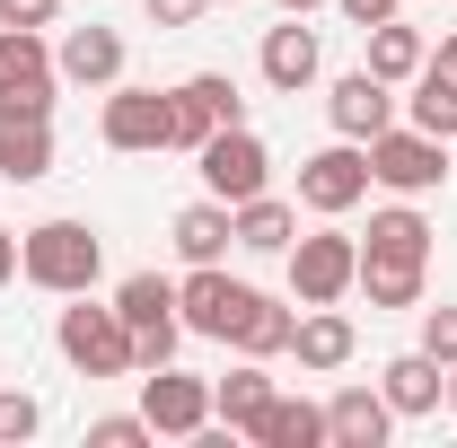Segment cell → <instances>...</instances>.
I'll return each instance as SVG.
<instances>
[{
	"mask_svg": "<svg viewBox=\"0 0 457 448\" xmlns=\"http://www.w3.org/2000/svg\"><path fill=\"white\" fill-rule=\"evenodd\" d=\"M54 343H62V361H71L79 378H132V369H141V361H132V326H123V308H97L88 290H79V308H62Z\"/></svg>",
	"mask_w": 457,
	"mask_h": 448,
	"instance_id": "obj_2",
	"label": "cell"
},
{
	"mask_svg": "<svg viewBox=\"0 0 457 448\" xmlns=\"http://www.w3.org/2000/svg\"><path fill=\"white\" fill-rule=\"evenodd\" d=\"M264 404H273V378H264L255 361H246V369H228L220 387H212V413H220L228 431H255V413H264Z\"/></svg>",
	"mask_w": 457,
	"mask_h": 448,
	"instance_id": "obj_23",
	"label": "cell"
},
{
	"mask_svg": "<svg viewBox=\"0 0 457 448\" xmlns=\"http://www.w3.org/2000/svg\"><path fill=\"white\" fill-rule=\"evenodd\" d=\"M326 114H335V132H343V141H378V132L396 123V88H387V79L361 62V71H343V79H335Z\"/></svg>",
	"mask_w": 457,
	"mask_h": 448,
	"instance_id": "obj_12",
	"label": "cell"
},
{
	"mask_svg": "<svg viewBox=\"0 0 457 448\" xmlns=\"http://www.w3.org/2000/svg\"><path fill=\"white\" fill-rule=\"evenodd\" d=\"M36 422H45L36 395H27V387H0V448H9V440H36Z\"/></svg>",
	"mask_w": 457,
	"mask_h": 448,
	"instance_id": "obj_29",
	"label": "cell"
},
{
	"mask_svg": "<svg viewBox=\"0 0 457 448\" xmlns=\"http://www.w3.org/2000/svg\"><path fill=\"white\" fill-rule=\"evenodd\" d=\"M449 404H457V369H449Z\"/></svg>",
	"mask_w": 457,
	"mask_h": 448,
	"instance_id": "obj_38",
	"label": "cell"
},
{
	"mask_svg": "<svg viewBox=\"0 0 457 448\" xmlns=\"http://www.w3.org/2000/svg\"><path fill=\"white\" fill-rule=\"evenodd\" d=\"M141 9H150V18H159V27H194V18H203V9H212V0H141Z\"/></svg>",
	"mask_w": 457,
	"mask_h": 448,
	"instance_id": "obj_33",
	"label": "cell"
},
{
	"mask_svg": "<svg viewBox=\"0 0 457 448\" xmlns=\"http://www.w3.org/2000/svg\"><path fill=\"white\" fill-rule=\"evenodd\" d=\"M141 413H150L159 440H203L212 431V387L185 378V369H150L141 378Z\"/></svg>",
	"mask_w": 457,
	"mask_h": 448,
	"instance_id": "obj_10",
	"label": "cell"
},
{
	"mask_svg": "<svg viewBox=\"0 0 457 448\" xmlns=\"http://www.w3.org/2000/svg\"><path fill=\"white\" fill-rule=\"evenodd\" d=\"M387 431H396V404L378 387H343L335 404H326V440L335 448H378Z\"/></svg>",
	"mask_w": 457,
	"mask_h": 448,
	"instance_id": "obj_15",
	"label": "cell"
},
{
	"mask_svg": "<svg viewBox=\"0 0 457 448\" xmlns=\"http://www.w3.org/2000/svg\"><path fill=\"white\" fill-rule=\"evenodd\" d=\"M228 212H237V246H255V255H290L299 212H290L282 194H246V203H228Z\"/></svg>",
	"mask_w": 457,
	"mask_h": 448,
	"instance_id": "obj_19",
	"label": "cell"
},
{
	"mask_svg": "<svg viewBox=\"0 0 457 448\" xmlns=\"http://www.w3.org/2000/svg\"><path fill=\"white\" fill-rule=\"evenodd\" d=\"M0 176H9V185L54 176V106H36V97H0Z\"/></svg>",
	"mask_w": 457,
	"mask_h": 448,
	"instance_id": "obj_7",
	"label": "cell"
},
{
	"mask_svg": "<svg viewBox=\"0 0 457 448\" xmlns=\"http://www.w3.org/2000/svg\"><path fill=\"white\" fill-rule=\"evenodd\" d=\"M413 132H431V141H457V79L449 71H431V62H422V88H413Z\"/></svg>",
	"mask_w": 457,
	"mask_h": 448,
	"instance_id": "obj_27",
	"label": "cell"
},
{
	"mask_svg": "<svg viewBox=\"0 0 457 448\" xmlns=\"http://www.w3.org/2000/svg\"><path fill=\"white\" fill-rule=\"evenodd\" d=\"M18 273L36 281V290H54V299H79V290H97V273H106V246H97L88 220H45V228L18 237Z\"/></svg>",
	"mask_w": 457,
	"mask_h": 448,
	"instance_id": "obj_1",
	"label": "cell"
},
{
	"mask_svg": "<svg viewBox=\"0 0 457 448\" xmlns=\"http://www.w3.org/2000/svg\"><path fill=\"white\" fill-rule=\"evenodd\" d=\"M431 71H449V79H457V36H449V45H440V62H431Z\"/></svg>",
	"mask_w": 457,
	"mask_h": 448,
	"instance_id": "obj_36",
	"label": "cell"
},
{
	"mask_svg": "<svg viewBox=\"0 0 457 448\" xmlns=\"http://www.w3.org/2000/svg\"><path fill=\"white\" fill-rule=\"evenodd\" d=\"M168 114H176V141H168V150H203L212 132L246 123V97H237L228 71H194V79H176V88H168Z\"/></svg>",
	"mask_w": 457,
	"mask_h": 448,
	"instance_id": "obj_3",
	"label": "cell"
},
{
	"mask_svg": "<svg viewBox=\"0 0 457 448\" xmlns=\"http://www.w3.org/2000/svg\"><path fill=\"white\" fill-rule=\"evenodd\" d=\"M282 9H299V18H308V9H326V0H282Z\"/></svg>",
	"mask_w": 457,
	"mask_h": 448,
	"instance_id": "obj_37",
	"label": "cell"
},
{
	"mask_svg": "<svg viewBox=\"0 0 457 448\" xmlns=\"http://www.w3.org/2000/svg\"><path fill=\"white\" fill-rule=\"evenodd\" d=\"M0 97H36V106H54V54H45V27H0Z\"/></svg>",
	"mask_w": 457,
	"mask_h": 448,
	"instance_id": "obj_13",
	"label": "cell"
},
{
	"mask_svg": "<svg viewBox=\"0 0 457 448\" xmlns=\"http://www.w3.org/2000/svg\"><path fill=\"white\" fill-rule=\"evenodd\" d=\"M18 273V228H0V281Z\"/></svg>",
	"mask_w": 457,
	"mask_h": 448,
	"instance_id": "obj_35",
	"label": "cell"
},
{
	"mask_svg": "<svg viewBox=\"0 0 457 448\" xmlns=\"http://www.w3.org/2000/svg\"><path fill=\"white\" fill-rule=\"evenodd\" d=\"M422 352L440 369H457V308H422Z\"/></svg>",
	"mask_w": 457,
	"mask_h": 448,
	"instance_id": "obj_31",
	"label": "cell"
},
{
	"mask_svg": "<svg viewBox=\"0 0 457 448\" xmlns=\"http://www.w3.org/2000/svg\"><path fill=\"white\" fill-rule=\"evenodd\" d=\"M255 440H264V448H317V440H326V404L273 387V404L255 413Z\"/></svg>",
	"mask_w": 457,
	"mask_h": 448,
	"instance_id": "obj_20",
	"label": "cell"
},
{
	"mask_svg": "<svg viewBox=\"0 0 457 448\" xmlns=\"http://www.w3.org/2000/svg\"><path fill=\"white\" fill-rule=\"evenodd\" d=\"M62 0H0V27H54Z\"/></svg>",
	"mask_w": 457,
	"mask_h": 448,
	"instance_id": "obj_32",
	"label": "cell"
},
{
	"mask_svg": "<svg viewBox=\"0 0 457 448\" xmlns=\"http://www.w3.org/2000/svg\"><path fill=\"white\" fill-rule=\"evenodd\" d=\"M114 308H123L132 335H141V326H185V317H176V281H159V273H132L114 290Z\"/></svg>",
	"mask_w": 457,
	"mask_h": 448,
	"instance_id": "obj_24",
	"label": "cell"
},
{
	"mask_svg": "<svg viewBox=\"0 0 457 448\" xmlns=\"http://www.w3.org/2000/svg\"><path fill=\"white\" fill-rule=\"evenodd\" d=\"M370 194V141H335V150H317V159H299V203L308 212H352Z\"/></svg>",
	"mask_w": 457,
	"mask_h": 448,
	"instance_id": "obj_9",
	"label": "cell"
},
{
	"mask_svg": "<svg viewBox=\"0 0 457 448\" xmlns=\"http://www.w3.org/2000/svg\"><path fill=\"white\" fill-rule=\"evenodd\" d=\"M194 159H203V185H212L220 203H246V194H264V185H273V159H264V141H255L246 123L212 132V141H203Z\"/></svg>",
	"mask_w": 457,
	"mask_h": 448,
	"instance_id": "obj_8",
	"label": "cell"
},
{
	"mask_svg": "<svg viewBox=\"0 0 457 448\" xmlns=\"http://www.w3.org/2000/svg\"><path fill=\"white\" fill-rule=\"evenodd\" d=\"M264 79H273L282 97H299V88L317 79V27H299V9L264 36Z\"/></svg>",
	"mask_w": 457,
	"mask_h": 448,
	"instance_id": "obj_17",
	"label": "cell"
},
{
	"mask_svg": "<svg viewBox=\"0 0 457 448\" xmlns=\"http://www.w3.org/2000/svg\"><path fill=\"white\" fill-rule=\"evenodd\" d=\"M228 237H237V212H228L220 194L176 212V255H185V264H220V255H228Z\"/></svg>",
	"mask_w": 457,
	"mask_h": 448,
	"instance_id": "obj_18",
	"label": "cell"
},
{
	"mask_svg": "<svg viewBox=\"0 0 457 448\" xmlns=\"http://www.w3.org/2000/svg\"><path fill=\"white\" fill-rule=\"evenodd\" d=\"M352 281H361V246H352L343 228L290 237V290H299V308H335Z\"/></svg>",
	"mask_w": 457,
	"mask_h": 448,
	"instance_id": "obj_5",
	"label": "cell"
},
{
	"mask_svg": "<svg viewBox=\"0 0 457 448\" xmlns=\"http://www.w3.org/2000/svg\"><path fill=\"white\" fill-rule=\"evenodd\" d=\"M54 71L71 88H114V79H123V36H114V27H71Z\"/></svg>",
	"mask_w": 457,
	"mask_h": 448,
	"instance_id": "obj_14",
	"label": "cell"
},
{
	"mask_svg": "<svg viewBox=\"0 0 457 448\" xmlns=\"http://www.w3.org/2000/svg\"><path fill=\"white\" fill-rule=\"evenodd\" d=\"M361 36H370V71H378L387 88H396V79H422V36H413V27L387 18V27H361Z\"/></svg>",
	"mask_w": 457,
	"mask_h": 448,
	"instance_id": "obj_26",
	"label": "cell"
},
{
	"mask_svg": "<svg viewBox=\"0 0 457 448\" xmlns=\"http://www.w3.org/2000/svg\"><path fill=\"white\" fill-rule=\"evenodd\" d=\"M343 18H352V27H387V18H396V0H335Z\"/></svg>",
	"mask_w": 457,
	"mask_h": 448,
	"instance_id": "obj_34",
	"label": "cell"
},
{
	"mask_svg": "<svg viewBox=\"0 0 457 448\" xmlns=\"http://www.w3.org/2000/svg\"><path fill=\"white\" fill-rule=\"evenodd\" d=\"M361 290H370V308H413V299H422V264H378V255H361Z\"/></svg>",
	"mask_w": 457,
	"mask_h": 448,
	"instance_id": "obj_28",
	"label": "cell"
},
{
	"mask_svg": "<svg viewBox=\"0 0 457 448\" xmlns=\"http://www.w3.org/2000/svg\"><path fill=\"white\" fill-rule=\"evenodd\" d=\"M97 132H106V150H168V141H176L168 88H114Z\"/></svg>",
	"mask_w": 457,
	"mask_h": 448,
	"instance_id": "obj_11",
	"label": "cell"
},
{
	"mask_svg": "<svg viewBox=\"0 0 457 448\" xmlns=\"http://www.w3.org/2000/svg\"><path fill=\"white\" fill-rule=\"evenodd\" d=\"M290 335H299V317H290L282 299L255 290V308H246V326H237V352H246V361H273V352H290Z\"/></svg>",
	"mask_w": 457,
	"mask_h": 448,
	"instance_id": "obj_25",
	"label": "cell"
},
{
	"mask_svg": "<svg viewBox=\"0 0 457 448\" xmlns=\"http://www.w3.org/2000/svg\"><path fill=\"white\" fill-rule=\"evenodd\" d=\"M361 255H378V264H422V255H431V220H422V212H370V246H361Z\"/></svg>",
	"mask_w": 457,
	"mask_h": 448,
	"instance_id": "obj_22",
	"label": "cell"
},
{
	"mask_svg": "<svg viewBox=\"0 0 457 448\" xmlns=\"http://www.w3.org/2000/svg\"><path fill=\"white\" fill-rule=\"evenodd\" d=\"M370 185H387V194H431V185H449V141H431V132H413V123H387L378 141H370Z\"/></svg>",
	"mask_w": 457,
	"mask_h": 448,
	"instance_id": "obj_4",
	"label": "cell"
},
{
	"mask_svg": "<svg viewBox=\"0 0 457 448\" xmlns=\"http://www.w3.org/2000/svg\"><path fill=\"white\" fill-rule=\"evenodd\" d=\"M352 317H343V308H308V317H299V335H290V352H299V369H343V361H352Z\"/></svg>",
	"mask_w": 457,
	"mask_h": 448,
	"instance_id": "obj_21",
	"label": "cell"
},
{
	"mask_svg": "<svg viewBox=\"0 0 457 448\" xmlns=\"http://www.w3.org/2000/svg\"><path fill=\"white\" fill-rule=\"evenodd\" d=\"M440 387H449V369H440L431 352H396V361L378 369V395H387L396 413H440Z\"/></svg>",
	"mask_w": 457,
	"mask_h": 448,
	"instance_id": "obj_16",
	"label": "cell"
},
{
	"mask_svg": "<svg viewBox=\"0 0 457 448\" xmlns=\"http://www.w3.org/2000/svg\"><path fill=\"white\" fill-rule=\"evenodd\" d=\"M141 440H159L150 413H106V422H88V448H141Z\"/></svg>",
	"mask_w": 457,
	"mask_h": 448,
	"instance_id": "obj_30",
	"label": "cell"
},
{
	"mask_svg": "<svg viewBox=\"0 0 457 448\" xmlns=\"http://www.w3.org/2000/svg\"><path fill=\"white\" fill-rule=\"evenodd\" d=\"M176 308H185V335L237 343V326H246V308H255V290H246V281H228L220 264H194V273L176 281Z\"/></svg>",
	"mask_w": 457,
	"mask_h": 448,
	"instance_id": "obj_6",
	"label": "cell"
}]
</instances>
